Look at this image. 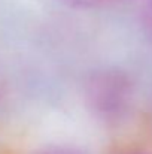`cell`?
I'll return each mask as SVG.
<instances>
[{
	"label": "cell",
	"instance_id": "1",
	"mask_svg": "<svg viewBox=\"0 0 152 154\" xmlns=\"http://www.w3.org/2000/svg\"><path fill=\"white\" fill-rule=\"evenodd\" d=\"M88 112L104 126H119L133 111L136 99L134 81L121 67L93 70L82 87Z\"/></svg>",
	"mask_w": 152,
	"mask_h": 154
},
{
	"label": "cell",
	"instance_id": "2",
	"mask_svg": "<svg viewBox=\"0 0 152 154\" xmlns=\"http://www.w3.org/2000/svg\"><path fill=\"white\" fill-rule=\"evenodd\" d=\"M31 154H88L84 148L72 144H49L37 148Z\"/></svg>",
	"mask_w": 152,
	"mask_h": 154
},
{
	"label": "cell",
	"instance_id": "3",
	"mask_svg": "<svg viewBox=\"0 0 152 154\" xmlns=\"http://www.w3.org/2000/svg\"><path fill=\"white\" fill-rule=\"evenodd\" d=\"M60 2L73 9H93L103 5L107 0H60Z\"/></svg>",
	"mask_w": 152,
	"mask_h": 154
},
{
	"label": "cell",
	"instance_id": "4",
	"mask_svg": "<svg viewBox=\"0 0 152 154\" xmlns=\"http://www.w3.org/2000/svg\"><path fill=\"white\" fill-rule=\"evenodd\" d=\"M142 24L146 32V35L152 41V0H146L143 11H142Z\"/></svg>",
	"mask_w": 152,
	"mask_h": 154
},
{
	"label": "cell",
	"instance_id": "5",
	"mask_svg": "<svg viewBox=\"0 0 152 154\" xmlns=\"http://www.w3.org/2000/svg\"><path fill=\"white\" fill-rule=\"evenodd\" d=\"M122 154H152L149 151H128V153H122Z\"/></svg>",
	"mask_w": 152,
	"mask_h": 154
}]
</instances>
